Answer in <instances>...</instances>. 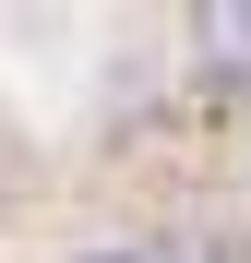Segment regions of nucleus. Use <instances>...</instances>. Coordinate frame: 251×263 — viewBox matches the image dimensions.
<instances>
[{"instance_id":"obj_1","label":"nucleus","mask_w":251,"mask_h":263,"mask_svg":"<svg viewBox=\"0 0 251 263\" xmlns=\"http://www.w3.org/2000/svg\"><path fill=\"white\" fill-rule=\"evenodd\" d=\"M191 60L216 84H251V0H203L191 12Z\"/></svg>"},{"instance_id":"obj_2","label":"nucleus","mask_w":251,"mask_h":263,"mask_svg":"<svg viewBox=\"0 0 251 263\" xmlns=\"http://www.w3.org/2000/svg\"><path fill=\"white\" fill-rule=\"evenodd\" d=\"M84 263H144V251H84Z\"/></svg>"}]
</instances>
